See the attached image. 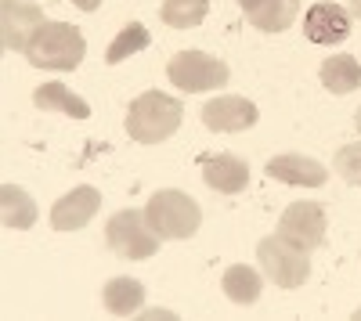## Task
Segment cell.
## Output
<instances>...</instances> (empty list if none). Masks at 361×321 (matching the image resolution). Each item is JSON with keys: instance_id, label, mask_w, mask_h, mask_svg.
<instances>
[{"instance_id": "1", "label": "cell", "mask_w": 361, "mask_h": 321, "mask_svg": "<svg viewBox=\"0 0 361 321\" xmlns=\"http://www.w3.org/2000/svg\"><path fill=\"white\" fill-rule=\"evenodd\" d=\"M83 54H87V40L69 22H44L25 47L29 65L58 69V73H73L83 62Z\"/></svg>"}, {"instance_id": "22", "label": "cell", "mask_w": 361, "mask_h": 321, "mask_svg": "<svg viewBox=\"0 0 361 321\" xmlns=\"http://www.w3.org/2000/svg\"><path fill=\"white\" fill-rule=\"evenodd\" d=\"M336 173L347 184L361 188V141L357 144H343V149L336 152Z\"/></svg>"}, {"instance_id": "4", "label": "cell", "mask_w": 361, "mask_h": 321, "mask_svg": "<svg viewBox=\"0 0 361 321\" xmlns=\"http://www.w3.org/2000/svg\"><path fill=\"white\" fill-rule=\"evenodd\" d=\"M311 253L289 246L282 235H271V239H260L257 246V260H260V271L275 282L279 289H300L307 278H311Z\"/></svg>"}, {"instance_id": "16", "label": "cell", "mask_w": 361, "mask_h": 321, "mask_svg": "<svg viewBox=\"0 0 361 321\" xmlns=\"http://www.w3.org/2000/svg\"><path fill=\"white\" fill-rule=\"evenodd\" d=\"M322 87L333 94H350L361 87V62L354 54H333L322 62Z\"/></svg>"}, {"instance_id": "15", "label": "cell", "mask_w": 361, "mask_h": 321, "mask_svg": "<svg viewBox=\"0 0 361 321\" xmlns=\"http://www.w3.org/2000/svg\"><path fill=\"white\" fill-rule=\"evenodd\" d=\"M0 220L4 227H15V231H25L37 224V202L25 188L18 184H4L0 188Z\"/></svg>"}, {"instance_id": "27", "label": "cell", "mask_w": 361, "mask_h": 321, "mask_svg": "<svg viewBox=\"0 0 361 321\" xmlns=\"http://www.w3.org/2000/svg\"><path fill=\"white\" fill-rule=\"evenodd\" d=\"M357 317H361V310H357Z\"/></svg>"}, {"instance_id": "10", "label": "cell", "mask_w": 361, "mask_h": 321, "mask_svg": "<svg viewBox=\"0 0 361 321\" xmlns=\"http://www.w3.org/2000/svg\"><path fill=\"white\" fill-rule=\"evenodd\" d=\"M260 120V112L250 98H238V94H224L214 98L202 108V123L206 130H217V134H238V130H250Z\"/></svg>"}, {"instance_id": "20", "label": "cell", "mask_w": 361, "mask_h": 321, "mask_svg": "<svg viewBox=\"0 0 361 321\" xmlns=\"http://www.w3.org/2000/svg\"><path fill=\"white\" fill-rule=\"evenodd\" d=\"M159 15L170 29H195L209 15V0H163Z\"/></svg>"}, {"instance_id": "26", "label": "cell", "mask_w": 361, "mask_h": 321, "mask_svg": "<svg viewBox=\"0 0 361 321\" xmlns=\"http://www.w3.org/2000/svg\"><path fill=\"white\" fill-rule=\"evenodd\" d=\"M354 127H357V130H361V108H357V112H354Z\"/></svg>"}, {"instance_id": "24", "label": "cell", "mask_w": 361, "mask_h": 321, "mask_svg": "<svg viewBox=\"0 0 361 321\" xmlns=\"http://www.w3.org/2000/svg\"><path fill=\"white\" fill-rule=\"evenodd\" d=\"M141 317H148V321H152V317H173V314H170V310H145Z\"/></svg>"}, {"instance_id": "17", "label": "cell", "mask_w": 361, "mask_h": 321, "mask_svg": "<svg viewBox=\"0 0 361 321\" xmlns=\"http://www.w3.org/2000/svg\"><path fill=\"white\" fill-rule=\"evenodd\" d=\"M33 105L44 108V112H66L73 120H87L90 115V105L83 98H76L66 83H44L33 91Z\"/></svg>"}, {"instance_id": "7", "label": "cell", "mask_w": 361, "mask_h": 321, "mask_svg": "<svg viewBox=\"0 0 361 321\" xmlns=\"http://www.w3.org/2000/svg\"><path fill=\"white\" fill-rule=\"evenodd\" d=\"M325 231L329 224H325L322 202H293L279 220V235L304 253H314L318 246H325Z\"/></svg>"}, {"instance_id": "18", "label": "cell", "mask_w": 361, "mask_h": 321, "mask_svg": "<svg viewBox=\"0 0 361 321\" xmlns=\"http://www.w3.org/2000/svg\"><path fill=\"white\" fill-rule=\"evenodd\" d=\"M221 289H224V296H228L231 303L250 307V303L260 300L264 278H260L253 268H246V264H231V268L224 271V278H221Z\"/></svg>"}, {"instance_id": "19", "label": "cell", "mask_w": 361, "mask_h": 321, "mask_svg": "<svg viewBox=\"0 0 361 321\" xmlns=\"http://www.w3.org/2000/svg\"><path fill=\"white\" fill-rule=\"evenodd\" d=\"M102 300H105V310H109V314L130 317V314L141 310V303H145V285L134 282V278H112V282L105 285Z\"/></svg>"}, {"instance_id": "5", "label": "cell", "mask_w": 361, "mask_h": 321, "mask_svg": "<svg viewBox=\"0 0 361 321\" xmlns=\"http://www.w3.org/2000/svg\"><path fill=\"white\" fill-rule=\"evenodd\" d=\"M105 239H109V249L123 260H148V256H156V249L163 242L156 231L148 227L141 210L112 213V220L105 224Z\"/></svg>"}, {"instance_id": "8", "label": "cell", "mask_w": 361, "mask_h": 321, "mask_svg": "<svg viewBox=\"0 0 361 321\" xmlns=\"http://www.w3.org/2000/svg\"><path fill=\"white\" fill-rule=\"evenodd\" d=\"M44 11L29 0H0V40L4 51H25L33 33L44 25Z\"/></svg>"}, {"instance_id": "9", "label": "cell", "mask_w": 361, "mask_h": 321, "mask_svg": "<svg viewBox=\"0 0 361 321\" xmlns=\"http://www.w3.org/2000/svg\"><path fill=\"white\" fill-rule=\"evenodd\" d=\"M98 210H102V191L90 184H80L51 206V224H54V231H80L94 220Z\"/></svg>"}, {"instance_id": "2", "label": "cell", "mask_w": 361, "mask_h": 321, "mask_svg": "<svg viewBox=\"0 0 361 321\" xmlns=\"http://www.w3.org/2000/svg\"><path fill=\"white\" fill-rule=\"evenodd\" d=\"M180 115H185V105L177 98H170L163 91H145L127 108V134L137 144H159L170 134H177Z\"/></svg>"}, {"instance_id": "13", "label": "cell", "mask_w": 361, "mask_h": 321, "mask_svg": "<svg viewBox=\"0 0 361 321\" xmlns=\"http://www.w3.org/2000/svg\"><path fill=\"white\" fill-rule=\"evenodd\" d=\"M202 181L221 191V195H238L246 184H250V163L246 159H238V156H202Z\"/></svg>"}, {"instance_id": "21", "label": "cell", "mask_w": 361, "mask_h": 321, "mask_svg": "<svg viewBox=\"0 0 361 321\" xmlns=\"http://www.w3.org/2000/svg\"><path fill=\"white\" fill-rule=\"evenodd\" d=\"M148 44H152V37H148V29H145L141 22H130V25L119 29V37L112 40V47H109V54H105V62H109V65H119V62H127L130 54L145 51Z\"/></svg>"}, {"instance_id": "6", "label": "cell", "mask_w": 361, "mask_h": 321, "mask_svg": "<svg viewBox=\"0 0 361 321\" xmlns=\"http://www.w3.org/2000/svg\"><path fill=\"white\" fill-rule=\"evenodd\" d=\"M166 76H170L173 87H180V91L202 94V91H214V87L228 83V65L221 58L206 54V51H180V54L170 58Z\"/></svg>"}, {"instance_id": "23", "label": "cell", "mask_w": 361, "mask_h": 321, "mask_svg": "<svg viewBox=\"0 0 361 321\" xmlns=\"http://www.w3.org/2000/svg\"><path fill=\"white\" fill-rule=\"evenodd\" d=\"M73 4H76L80 11H98V8H102V0H73Z\"/></svg>"}, {"instance_id": "12", "label": "cell", "mask_w": 361, "mask_h": 321, "mask_svg": "<svg viewBox=\"0 0 361 321\" xmlns=\"http://www.w3.org/2000/svg\"><path fill=\"white\" fill-rule=\"evenodd\" d=\"M264 173H267L271 181L296 184V188H322V184L329 181V170H325L318 159H311V156H296V152L267 159Z\"/></svg>"}, {"instance_id": "11", "label": "cell", "mask_w": 361, "mask_h": 321, "mask_svg": "<svg viewBox=\"0 0 361 321\" xmlns=\"http://www.w3.org/2000/svg\"><path fill=\"white\" fill-rule=\"evenodd\" d=\"M304 33H307L311 44H322V47L343 44L350 37V15H347V8L322 0V4H314L304 15Z\"/></svg>"}, {"instance_id": "14", "label": "cell", "mask_w": 361, "mask_h": 321, "mask_svg": "<svg viewBox=\"0 0 361 321\" xmlns=\"http://www.w3.org/2000/svg\"><path fill=\"white\" fill-rule=\"evenodd\" d=\"M246 8V18L260 33H282L300 15V0H238Z\"/></svg>"}, {"instance_id": "3", "label": "cell", "mask_w": 361, "mask_h": 321, "mask_svg": "<svg viewBox=\"0 0 361 321\" xmlns=\"http://www.w3.org/2000/svg\"><path fill=\"white\" fill-rule=\"evenodd\" d=\"M145 220L163 242H173V239H192L195 235L199 224H202V210L188 191L166 188V191H156L148 199Z\"/></svg>"}, {"instance_id": "25", "label": "cell", "mask_w": 361, "mask_h": 321, "mask_svg": "<svg viewBox=\"0 0 361 321\" xmlns=\"http://www.w3.org/2000/svg\"><path fill=\"white\" fill-rule=\"evenodd\" d=\"M350 8H354V15L361 18V0H350Z\"/></svg>"}]
</instances>
